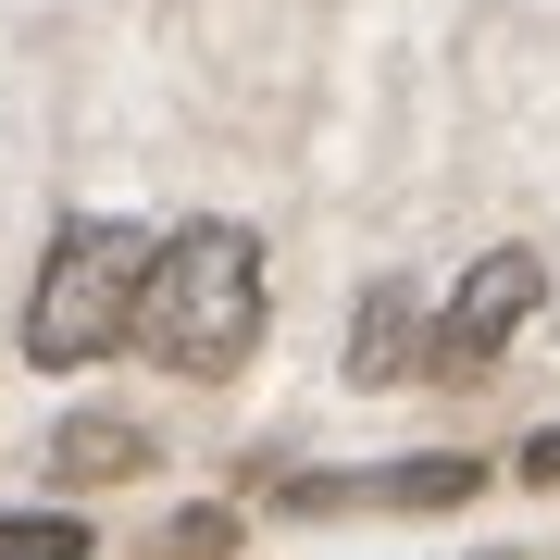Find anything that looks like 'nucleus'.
Masks as SVG:
<instances>
[{"label": "nucleus", "mask_w": 560, "mask_h": 560, "mask_svg": "<svg viewBox=\"0 0 560 560\" xmlns=\"http://www.w3.org/2000/svg\"><path fill=\"white\" fill-rule=\"evenodd\" d=\"M261 337V237L249 224H175L150 249V287H138V349L162 374H237Z\"/></svg>", "instance_id": "obj_1"}, {"label": "nucleus", "mask_w": 560, "mask_h": 560, "mask_svg": "<svg viewBox=\"0 0 560 560\" xmlns=\"http://www.w3.org/2000/svg\"><path fill=\"white\" fill-rule=\"evenodd\" d=\"M162 548H175V560H212V548H237V511H187V523H162Z\"/></svg>", "instance_id": "obj_8"}, {"label": "nucleus", "mask_w": 560, "mask_h": 560, "mask_svg": "<svg viewBox=\"0 0 560 560\" xmlns=\"http://www.w3.org/2000/svg\"><path fill=\"white\" fill-rule=\"evenodd\" d=\"M150 249H162V237H138V224L75 212V224L50 237L38 287H25V361H38V374H88L101 349H125V337H138Z\"/></svg>", "instance_id": "obj_2"}, {"label": "nucleus", "mask_w": 560, "mask_h": 560, "mask_svg": "<svg viewBox=\"0 0 560 560\" xmlns=\"http://www.w3.org/2000/svg\"><path fill=\"white\" fill-rule=\"evenodd\" d=\"M0 560H88V523H62V511H0Z\"/></svg>", "instance_id": "obj_7"}, {"label": "nucleus", "mask_w": 560, "mask_h": 560, "mask_svg": "<svg viewBox=\"0 0 560 560\" xmlns=\"http://www.w3.org/2000/svg\"><path fill=\"white\" fill-rule=\"evenodd\" d=\"M423 361V300L411 287H374V300H361V337H349V374L361 386H399Z\"/></svg>", "instance_id": "obj_5"}, {"label": "nucleus", "mask_w": 560, "mask_h": 560, "mask_svg": "<svg viewBox=\"0 0 560 560\" xmlns=\"http://www.w3.org/2000/svg\"><path fill=\"white\" fill-rule=\"evenodd\" d=\"M474 460H386V474H300L287 499L300 511H448V499H474Z\"/></svg>", "instance_id": "obj_4"}, {"label": "nucleus", "mask_w": 560, "mask_h": 560, "mask_svg": "<svg viewBox=\"0 0 560 560\" xmlns=\"http://www.w3.org/2000/svg\"><path fill=\"white\" fill-rule=\"evenodd\" d=\"M138 460H150V436H138V423H62V474H75V486L138 474Z\"/></svg>", "instance_id": "obj_6"}, {"label": "nucleus", "mask_w": 560, "mask_h": 560, "mask_svg": "<svg viewBox=\"0 0 560 560\" xmlns=\"http://www.w3.org/2000/svg\"><path fill=\"white\" fill-rule=\"evenodd\" d=\"M536 249H486L474 261V275H460V300H448V324H436V361H448V374H474V361H499L511 349V324L523 312H536Z\"/></svg>", "instance_id": "obj_3"}, {"label": "nucleus", "mask_w": 560, "mask_h": 560, "mask_svg": "<svg viewBox=\"0 0 560 560\" xmlns=\"http://www.w3.org/2000/svg\"><path fill=\"white\" fill-rule=\"evenodd\" d=\"M523 486H560V423H548L536 448H523Z\"/></svg>", "instance_id": "obj_9"}]
</instances>
